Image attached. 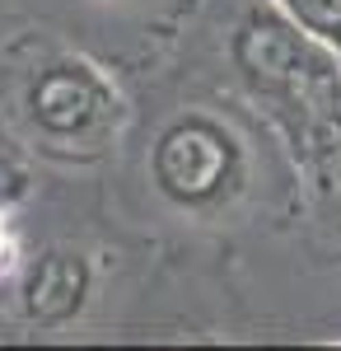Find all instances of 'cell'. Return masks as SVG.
Here are the masks:
<instances>
[{"mask_svg": "<svg viewBox=\"0 0 341 351\" xmlns=\"http://www.w3.org/2000/svg\"><path fill=\"white\" fill-rule=\"evenodd\" d=\"M304 33H314L323 47L341 56V0H276Z\"/></svg>", "mask_w": 341, "mask_h": 351, "instance_id": "obj_4", "label": "cell"}, {"mask_svg": "<svg viewBox=\"0 0 341 351\" xmlns=\"http://www.w3.org/2000/svg\"><path fill=\"white\" fill-rule=\"evenodd\" d=\"M84 291H89V267L75 253H47L24 286V309L38 324H66L84 304Z\"/></svg>", "mask_w": 341, "mask_h": 351, "instance_id": "obj_3", "label": "cell"}, {"mask_svg": "<svg viewBox=\"0 0 341 351\" xmlns=\"http://www.w3.org/2000/svg\"><path fill=\"white\" fill-rule=\"evenodd\" d=\"M155 188L183 211H215L243 188V145L206 112H187L155 141Z\"/></svg>", "mask_w": 341, "mask_h": 351, "instance_id": "obj_1", "label": "cell"}, {"mask_svg": "<svg viewBox=\"0 0 341 351\" xmlns=\"http://www.w3.org/2000/svg\"><path fill=\"white\" fill-rule=\"evenodd\" d=\"M10 258H14V243H10V230H5V220H0V271L10 267Z\"/></svg>", "mask_w": 341, "mask_h": 351, "instance_id": "obj_5", "label": "cell"}, {"mask_svg": "<svg viewBox=\"0 0 341 351\" xmlns=\"http://www.w3.org/2000/svg\"><path fill=\"white\" fill-rule=\"evenodd\" d=\"M33 132L52 150H94L112 127V89H108L84 61H52L42 66L24 94Z\"/></svg>", "mask_w": 341, "mask_h": 351, "instance_id": "obj_2", "label": "cell"}]
</instances>
